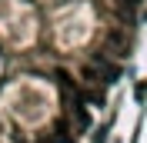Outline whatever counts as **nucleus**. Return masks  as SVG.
Returning a JSON list of instances; mask_svg holds the SVG:
<instances>
[{
    "mask_svg": "<svg viewBox=\"0 0 147 143\" xmlns=\"http://www.w3.org/2000/svg\"><path fill=\"white\" fill-rule=\"evenodd\" d=\"M127 3H130V7H137V3H140V0H127Z\"/></svg>",
    "mask_w": 147,
    "mask_h": 143,
    "instance_id": "1",
    "label": "nucleus"
}]
</instances>
